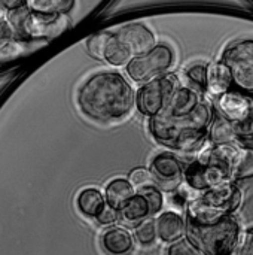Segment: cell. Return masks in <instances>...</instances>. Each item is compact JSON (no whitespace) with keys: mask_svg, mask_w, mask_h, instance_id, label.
Listing matches in <instances>:
<instances>
[{"mask_svg":"<svg viewBox=\"0 0 253 255\" xmlns=\"http://www.w3.org/2000/svg\"><path fill=\"white\" fill-rule=\"evenodd\" d=\"M180 84L182 82L179 76L170 72L142 84V87L136 93L137 111L146 118L160 115L161 112H164L173 93Z\"/></svg>","mask_w":253,"mask_h":255,"instance_id":"6","label":"cell"},{"mask_svg":"<svg viewBox=\"0 0 253 255\" xmlns=\"http://www.w3.org/2000/svg\"><path fill=\"white\" fill-rule=\"evenodd\" d=\"M213 100L215 109L231 123L242 121L253 112V97L237 88H230Z\"/></svg>","mask_w":253,"mask_h":255,"instance_id":"12","label":"cell"},{"mask_svg":"<svg viewBox=\"0 0 253 255\" xmlns=\"http://www.w3.org/2000/svg\"><path fill=\"white\" fill-rule=\"evenodd\" d=\"M198 196L210 206L222 211L224 214H236L243 203V193L236 181H225L212 188H207Z\"/></svg>","mask_w":253,"mask_h":255,"instance_id":"11","label":"cell"},{"mask_svg":"<svg viewBox=\"0 0 253 255\" xmlns=\"http://www.w3.org/2000/svg\"><path fill=\"white\" fill-rule=\"evenodd\" d=\"M119 218L130 226H137L139 223H142L143 220L149 218L152 215L151 212V206L149 202L146 200V197L139 193L136 190V193L124 203V206L118 211Z\"/></svg>","mask_w":253,"mask_h":255,"instance_id":"19","label":"cell"},{"mask_svg":"<svg viewBox=\"0 0 253 255\" xmlns=\"http://www.w3.org/2000/svg\"><path fill=\"white\" fill-rule=\"evenodd\" d=\"M230 179V172L216 164H206L197 158L183 167V184L195 193H201Z\"/></svg>","mask_w":253,"mask_h":255,"instance_id":"10","label":"cell"},{"mask_svg":"<svg viewBox=\"0 0 253 255\" xmlns=\"http://www.w3.org/2000/svg\"><path fill=\"white\" fill-rule=\"evenodd\" d=\"M215 112L213 102L204 97L188 115L170 117L160 114L149 118V133L155 142L173 151L198 154L209 142L207 131Z\"/></svg>","mask_w":253,"mask_h":255,"instance_id":"2","label":"cell"},{"mask_svg":"<svg viewBox=\"0 0 253 255\" xmlns=\"http://www.w3.org/2000/svg\"><path fill=\"white\" fill-rule=\"evenodd\" d=\"M234 254L239 255H253V227L243 230L240 242Z\"/></svg>","mask_w":253,"mask_h":255,"instance_id":"30","label":"cell"},{"mask_svg":"<svg viewBox=\"0 0 253 255\" xmlns=\"http://www.w3.org/2000/svg\"><path fill=\"white\" fill-rule=\"evenodd\" d=\"M76 0H25V6L42 13H67L73 10Z\"/></svg>","mask_w":253,"mask_h":255,"instance_id":"24","label":"cell"},{"mask_svg":"<svg viewBox=\"0 0 253 255\" xmlns=\"http://www.w3.org/2000/svg\"><path fill=\"white\" fill-rule=\"evenodd\" d=\"M24 4H25V0H0V12L4 13Z\"/></svg>","mask_w":253,"mask_h":255,"instance_id":"33","label":"cell"},{"mask_svg":"<svg viewBox=\"0 0 253 255\" xmlns=\"http://www.w3.org/2000/svg\"><path fill=\"white\" fill-rule=\"evenodd\" d=\"M230 88H233V78L228 64L222 58L206 64L204 94L210 96L212 99H216Z\"/></svg>","mask_w":253,"mask_h":255,"instance_id":"16","label":"cell"},{"mask_svg":"<svg viewBox=\"0 0 253 255\" xmlns=\"http://www.w3.org/2000/svg\"><path fill=\"white\" fill-rule=\"evenodd\" d=\"M231 70L233 88L253 97V39H240L225 48L221 57Z\"/></svg>","mask_w":253,"mask_h":255,"instance_id":"7","label":"cell"},{"mask_svg":"<svg viewBox=\"0 0 253 255\" xmlns=\"http://www.w3.org/2000/svg\"><path fill=\"white\" fill-rule=\"evenodd\" d=\"M81 112L97 123H119L136 108V91L128 79L115 70L91 75L78 91Z\"/></svg>","mask_w":253,"mask_h":255,"instance_id":"1","label":"cell"},{"mask_svg":"<svg viewBox=\"0 0 253 255\" xmlns=\"http://www.w3.org/2000/svg\"><path fill=\"white\" fill-rule=\"evenodd\" d=\"M233 127L239 137V142H242L245 139H253V112L248 118L233 123Z\"/></svg>","mask_w":253,"mask_h":255,"instance_id":"29","label":"cell"},{"mask_svg":"<svg viewBox=\"0 0 253 255\" xmlns=\"http://www.w3.org/2000/svg\"><path fill=\"white\" fill-rule=\"evenodd\" d=\"M25 40L19 39L7 19L0 21V63L19 58L25 52Z\"/></svg>","mask_w":253,"mask_h":255,"instance_id":"17","label":"cell"},{"mask_svg":"<svg viewBox=\"0 0 253 255\" xmlns=\"http://www.w3.org/2000/svg\"><path fill=\"white\" fill-rule=\"evenodd\" d=\"M149 172L154 184L167 193L176 190L183 182V164L173 152L157 154L149 164Z\"/></svg>","mask_w":253,"mask_h":255,"instance_id":"9","label":"cell"},{"mask_svg":"<svg viewBox=\"0 0 253 255\" xmlns=\"http://www.w3.org/2000/svg\"><path fill=\"white\" fill-rule=\"evenodd\" d=\"M166 254L170 255H200L201 251L194 245V242L185 235L183 238L174 241L173 244H169Z\"/></svg>","mask_w":253,"mask_h":255,"instance_id":"28","label":"cell"},{"mask_svg":"<svg viewBox=\"0 0 253 255\" xmlns=\"http://www.w3.org/2000/svg\"><path fill=\"white\" fill-rule=\"evenodd\" d=\"M185 78L188 81V85L194 87L195 90L204 93L206 87V64L203 63H195L185 69Z\"/></svg>","mask_w":253,"mask_h":255,"instance_id":"27","label":"cell"},{"mask_svg":"<svg viewBox=\"0 0 253 255\" xmlns=\"http://www.w3.org/2000/svg\"><path fill=\"white\" fill-rule=\"evenodd\" d=\"M139 193H142L146 200L149 202V206H151V212L152 215H157L160 214L163 209H164V205H166V199H164V194H163V190L155 185L154 182L152 184H148V185H143V187H139L137 190Z\"/></svg>","mask_w":253,"mask_h":255,"instance_id":"26","label":"cell"},{"mask_svg":"<svg viewBox=\"0 0 253 255\" xmlns=\"http://www.w3.org/2000/svg\"><path fill=\"white\" fill-rule=\"evenodd\" d=\"M118 218H119L118 211L113 209V208H110L109 205H106L104 209H103L94 220H97V223H98L100 226H112L113 223L118 221Z\"/></svg>","mask_w":253,"mask_h":255,"instance_id":"32","label":"cell"},{"mask_svg":"<svg viewBox=\"0 0 253 255\" xmlns=\"http://www.w3.org/2000/svg\"><path fill=\"white\" fill-rule=\"evenodd\" d=\"M176 54L167 43H155L149 51L133 57L127 66L128 78L136 84H145L157 76H161L174 66Z\"/></svg>","mask_w":253,"mask_h":255,"instance_id":"5","label":"cell"},{"mask_svg":"<svg viewBox=\"0 0 253 255\" xmlns=\"http://www.w3.org/2000/svg\"><path fill=\"white\" fill-rule=\"evenodd\" d=\"M243 229L236 214H227L204 226L186 223V236L206 255H233Z\"/></svg>","mask_w":253,"mask_h":255,"instance_id":"3","label":"cell"},{"mask_svg":"<svg viewBox=\"0 0 253 255\" xmlns=\"http://www.w3.org/2000/svg\"><path fill=\"white\" fill-rule=\"evenodd\" d=\"M3 19V12H0V21Z\"/></svg>","mask_w":253,"mask_h":255,"instance_id":"34","label":"cell"},{"mask_svg":"<svg viewBox=\"0 0 253 255\" xmlns=\"http://www.w3.org/2000/svg\"><path fill=\"white\" fill-rule=\"evenodd\" d=\"M6 19L15 34L25 42L52 39L70 27L67 13H42L28 9L25 4L6 12Z\"/></svg>","mask_w":253,"mask_h":255,"instance_id":"4","label":"cell"},{"mask_svg":"<svg viewBox=\"0 0 253 255\" xmlns=\"http://www.w3.org/2000/svg\"><path fill=\"white\" fill-rule=\"evenodd\" d=\"M101 247L109 254H128L134 250V238L124 227H110L101 236Z\"/></svg>","mask_w":253,"mask_h":255,"instance_id":"18","label":"cell"},{"mask_svg":"<svg viewBox=\"0 0 253 255\" xmlns=\"http://www.w3.org/2000/svg\"><path fill=\"white\" fill-rule=\"evenodd\" d=\"M128 179H130V182H131L136 188L154 182L149 169H145V167H137V169H134V170L130 173V178H128Z\"/></svg>","mask_w":253,"mask_h":255,"instance_id":"31","label":"cell"},{"mask_svg":"<svg viewBox=\"0 0 253 255\" xmlns=\"http://www.w3.org/2000/svg\"><path fill=\"white\" fill-rule=\"evenodd\" d=\"M207 140L210 143H234L239 142V137L234 131L233 123L222 117L219 112H215L212 124L207 131Z\"/></svg>","mask_w":253,"mask_h":255,"instance_id":"22","label":"cell"},{"mask_svg":"<svg viewBox=\"0 0 253 255\" xmlns=\"http://www.w3.org/2000/svg\"><path fill=\"white\" fill-rule=\"evenodd\" d=\"M136 193V187L130 182V179H125V178H115L112 179L107 185H106V190H104V199H106V203L119 211L124 203Z\"/></svg>","mask_w":253,"mask_h":255,"instance_id":"21","label":"cell"},{"mask_svg":"<svg viewBox=\"0 0 253 255\" xmlns=\"http://www.w3.org/2000/svg\"><path fill=\"white\" fill-rule=\"evenodd\" d=\"M203 99H204V93L195 90L191 85L180 84L176 88V91L173 93L167 108L161 114H166V115H170V117L188 115V114H191L198 106V103Z\"/></svg>","mask_w":253,"mask_h":255,"instance_id":"15","label":"cell"},{"mask_svg":"<svg viewBox=\"0 0 253 255\" xmlns=\"http://www.w3.org/2000/svg\"><path fill=\"white\" fill-rule=\"evenodd\" d=\"M155 227L158 241L169 245L186 235V218L174 209L161 211L155 220Z\"/></svg>","mask_w":253,"mask_h":255,"instance_id":"14","label":"cell"},{"mask_svg":"<svg viewBox=\"0 0 253 255\" xmlns=\"http://www.w3.org/2000/svg\"><path fill=\"white\" fill-rule=\"evenodd\" d=\"M118 37L128 48L133 57L149 51L157 43L155 33L143 22H131L116 31Z\"/></svg>","mask_w":253,"mask_h":255,"instance_id":"13","label":"cell"},{"mask_svg":"<svg viewBox=\"0 0 253 255\" xmlns=\"http://www.w3.org/2000/svg\"><path fill=\"white\" fill-rule=\"evenodd\" d=\"M134 239L143 247L149 248L154 247L155 242L158 241L157 238V227H155V220L154 218H146L137 226H134Z\"/></svg>","mask_w":253,"mask_h":255,"instance_id":"25","label":"cell"},{"mask_svg":"<svg viewBox=\"0 0 253 255\" xmlns=\"http://www.w3.org/2000/svg\"><path fill=\"white\" fill-rule=\"evenodd\" d=\"M253 178V148L239 143V155L230 172L231 181H245Z\"/></svg>","mask_w":253,"mask_h":255,"instance_id":"23","label":"cell"},{"mask_svg":"<svg viewBox=\"0 0 253 255\" xmlns=\"http://www.w3.org/2000/svg\"><path fill=\"white\" fill-rule=\"evenodd\" d=\"M86 51L97 60H103L113 67L127 66L133 58L128 48L122 43L116 33H95L86 40Z\"/></svg>","mask_w":253,"mask_h":255,"instance_id":"8","label":"cell"},{"mask_svg":"<svg viewBox=\"0 0 253 255\" xmlns=\"http://www.w3.org/2000/svg\"><path fill=\"white\" fill-rule=\"evenodd\" d=\"M107 203H106L104 194L98 188L88 187L78 193V197H76L78 211L86 218H95L104 209Z\"/></svg>","mask_w":253,"mask_h":255,"instance_id":"20","label":"cell"}]
</instances>
